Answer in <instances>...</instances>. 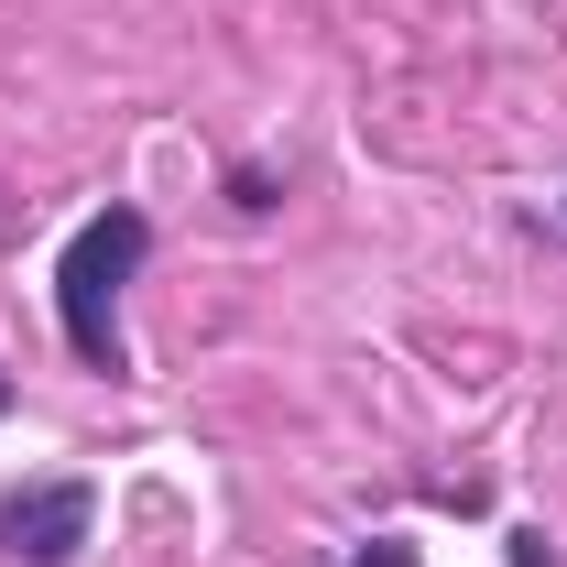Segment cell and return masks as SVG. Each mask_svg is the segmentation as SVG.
I'll list each match as a JSON object with an SVG mask.
<instances>
[{
	"label": "cell",
	"mask_w": 567,
	"mask_h": 567,
	"mask_svg": "<svg viewBox=\"0 0 567 567\" xmlns=\"http://www.w3.org/2000/svg\"><path fill=\"white\" fill-rule=\"evenodd\" d=\"M142 251H153L142 208H99L55 262V317H66L76 360H99V371H121V284L142 274Z\"/></svg>",
	"instance_id": "cell-1"
},
{
	"label": "cell",
	"mask_w": 567,
	"mask_h": 567,
	"mask_svg": "<svg viewBox=\"0 0 567 567\" xmlns=\"http://www.w3.org/2000/svg\"><path fill=\"white\" fill-rule=\"evenodd\" d=\"M0 546L22 567H66L76 546H87V492L76 481H55V492H11L0 502Z\"/></svg>",
	"instance_id": "cell-2"
}]
</instances>
